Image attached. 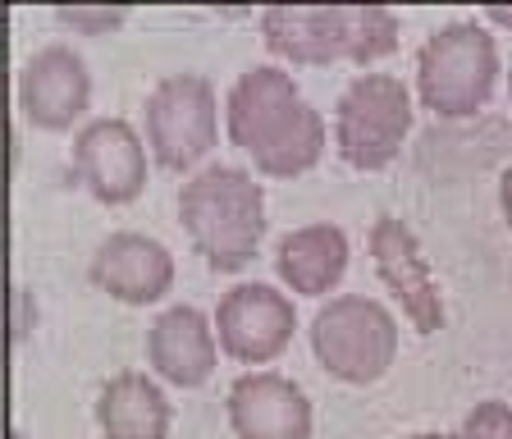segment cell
I'll use <instances>...</instances> for the list:
<instances>
[{"label": "cell", "mask_w": 512, "mask_h": 439, "mask_svg": "<svg viewBox=\"0 0 512 439\" xmlns=\"http://www.w3.org/2000/svg\"><path fill=\"white\" fill-rule=\"evenodd\" d=\"M179 220L215 275L252 266L266 238V188L238 165H206L179 193Z\"/></svg>", "instance_id": "cell-3"}, {"label": "cell", "mask_w": 512, "mask_h": 439, "mask_svg": "<svg viewBox=\"0 0 512 439\" xmlns=\"http://www.w3.org/2000/svg\"><path fill=\"white\" fill-rule=\"evenodd\" d=\"M74 179L96 202L128 206L147 188V147L128 119H92L74 138Z\"/></svg>", "instance_id": "cell-10"}, {"label": "cell", "mask_w": 512, "mask_h": 439, "mask_svg": "<svg viewBox=\"0 0 512 439\" xmlns=\"http://www.w3.org/2000/svg\"><path fill=\"white\" fill-rule=\"evenodd\" d=\"M499 206H503V220H508V229H512V165L499 179Z\"/></svg>", "instance_id": "cell-19"}, {"label": "cell", "mask_w": 512, "mask_h": 439, "mask_svg": "<svg viewBox=\"0 0 512 439\" xmlns=\"http://www.w3.org/2000/svg\"><path fill=\"white\" fill-rule=\"evenodd\" d=\"M229 426L238 439H311V403L288 375L252 371L229 389Z\"/></svg>", "instance_id": "cell-13"}, {"label": "cell", "mask_w": 512, "mask_h": 439, "mask_svg": "<svg viewBox=\"0 0 512 439\" xmlns=\"http://www.w3.org/2000/svg\"><path fill=\"white\" fill-rule=\"evenodd\" d=\"M366 247H371L375 275L398 298L412 330L416 334L444 330V298H439V284L430 279V266L421 257V243H416L412 225L398 220V215H380L371 225V234H366Z\"/></svg>", "instance_id": "cell-9"}, {"label": "cell", "mask_w": 512, "mask_h": 439, "mask_svg": "<svg viewBox=\"0 0 512 439\" xmlns=\"http://www.w3.org/2000/svg\"><path fill=\"white\" fill-rule=\"evenodd\" d=\"M407 439H512V407L499 398H485L467 412L453 435H407Z\"/></svg>", "instance_id": "cell-17"}, {"label": "cell", "mask_w": 512, "mask_h": 439, "mask_svg": "<svg viewBox=\"0 0 512 439\" xmlns=\"http://www.w3.org/2000/svg\"><path fill=\"white\" fill-rule=\"evenodd\" d=\"M275 270L293 293L302 298H320L348 270V234L339 225H302L293 234L279 238L275 247Z\"/></svg>", "instance_id": "cell-16"}, {"label": "cell", "mask_w": 512, "mask_h": 439, "mask_svg": "<svg viewBox=\"0 0 512 439\" xmlns=\"http://www.w3.org/2000/svg\"><path fill=\"white\" fill-rule=\"evenodd\" d=\"M508 101H512V74H508Z\"/></svg>", "instance_id": "cell-22"}, {"label": "cell", "mask_w": 512, "mask_h": 439, "mask_svg": "<svg viewBox=\"0 0 512 439\" xmlns=\"http://www.w3.org/2000/svg\"><path fill=\"white\" fill-rule=\"evenodd\" d=\"M224 129L266 179H298L325 156V119L311 101H302L293 74L275 65L238 74L224 101Z\"/></svg>", "instance_id": "cell-1"}, {"label": "cell", "mask_w": 512, "mask_h": 439, "mask_svg": "<svg viewBox=\"0 0 512 439\" xmlns=\"http://www.w3.org/2000/svg\"><path fill=\"white\" fill-rule=\"evenodd\" d=\"M92 284L124 307H151L170 293L174 257L170 247L147 234H110L92 257Z\"/></svg>", "instance_id": "cell-12"}, {"label": "cell", "mask_w": 512, "mask_h": 439, "mask_svg": "<svg viewBox=\"0 0 512 439\" xmlns=\"http://www.w3.org/2000/svg\"><path fill=\"white\" fill-rule=\"evenodd\" d=\"M266 51L302 69L375 65L398 51V19L384 5H270L261 10Z\"/></svg>", "instance_id": "cell-2"}, {"label": "cell", "mask_w": 512, "mask_h": 439, "mask_svg": "<svg viewBox=\"0 0 512 439\" xmlns=\"http://www.w3.org/2000/svg\"><path fill=\"white\" fill-rule=\"evenodd\" d=\"M147 147L160 170H192V165L211 156L220 138V110H215V87L206 74H170L151 87L147 106Z\"/></svg>", "instance_id": "cell-7"}, {"label": "cell", "mask_w": 512, "mask_h": 439, "mask_svg": "<svg viewBox=\"0 0 512 439\" xmlns=\"http://www.w3.org/2000/svg\"><path fill=\"white\" fill-rule=\"evenodd\" d=\"M10 439H28V435H23V430H19V426H14V430H10Z\"/></svg>", "instance_id": "cell-21"}, {"label": "cell", "mask_w": 512, "mask_h": 439, "mask_svg": "<svg viewBox=\"0 0 512 439\" xmlns=\"http://www.w3.org/2000/svg\"><path fill=\"white\" fill-rule=\"evenodd\" d=\"M147 362L170 385L202 389L215 375V330L197 307L160 311L147 330Z\"/></svg>", "instance_id": "cell-14"}, {"label": "cell", "mask_w": 512, "mask_h": 439, "mask_svg": "<svg viewBox=\"0 0 512 439\" xmlns=\"http://www.w3.org/2000/svg\"><path fill=\"white\" fill-rule=\"evenodd\" d=\"M92 106V74L74 46H42L19 74V110L32 129L69 133Z\"/></svg>", "instance_id": "cell-11"}, {"label": "cell", "mask_w": 512, "mask_h": 439, "mask_svg": "<svg viewBox=\"0 0 512 439\" xmlns=\"http://www.w3.org/2000/svg\"><path fill=\"white\" fill-rule=\"evenodd\" d=\"M499 78V46L480 23H448L416 55L421 106L439 119H471L485 110Z\"/></svg>", "instance_id": "cell-4"}, {"label": "cell", "mask_w": 512, "mask_h": 439, "mask_svg": "<svg viewBox=\"0 0 512 439\" xmlns=\"http://www.w3.org/2000/svg\"><path fill=\"white\" fill-rule=\"evenodd\" d=\"M311 353L343 385H375L398 357V321L375 298L343 293L311 316Z\"/></svg>", "instance_id": "cell-5"}, {"label": "cell", "mask_w": 512, "mask_h": 439, "mask_svg": "<svg viewBox=\"0 0 512 439\" xmlns=\"http://www.w3.org/2000/svg\"><path fill=\"white\" fill-rule=\"evenodd\" d=\"M60 28H69V33H83V37H106L115 33V28H124L128 10H92V5H60V10L51 14Z\"/></svg>", "instance_id": "cell-18"}, {"label": "cell", "mask_w": 512, "mask_h": 439, "mask_svg": "<svg viewBox=\"0 0 512 439\" xmlns=\"http://www.w3.org/2000/svg\"><path fill=\"white\" fill-rule=\"evenodd\" d=\"M293 330H298V311L270 284H238L215 307L220 348L243 366L275 362L288 343H293Z\"/></svg>", "instance_id": "cell-8"}, {"label": "cell", "mask_w": 512, "mask_h": 439, "mask_svg": "<svg viewBox=\"0 0 512 439\" xmlns=\"http://www.w3.org/2000/svg\"><path fill=\"white\" fill-rule=\"evenodd\" d=\"M412 133V97L394 74H357L334 106V147L343 165L380 174L398 161Z\"/></svg>", "instance_id": "cell-6"}, {"label": "cell", "mask_w": 512, "mask_h": 439, "mask_svg": "<svg viewBox=\"0 0 512 439\" xmlns=\"http://www.w3.org/2000/svg\"><path fill=\"white\" fill-rule=\"evenodd\" d=\"M96 426L106 439H170V398L151 375L119 371L96 394Z\"/></svg>", "instance_id": "cell-15"}, {"label": "cell", "mask_w": 512, "mask_h": 439, "mask_svg": "<svg viewBox=\"0 0 512 439\" xmlns=\"http://www.w3.org/2000/svg\"><path fill=\"white\" fill-rule=\"evenodd\" d=\"M485 19L499 23V28H512V10H503V5H490V10H485Z\"/></svg>", "instance_id": "cell-20"}]
</instances>
